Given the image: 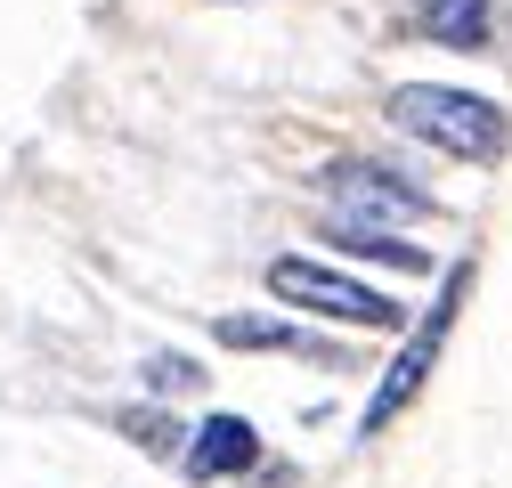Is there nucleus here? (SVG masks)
Listing matches in <instances>:
<instances>
[{"label": "nucleus", "mask_w": 512, "mask_h": 488, "mask_svg": "<svg viewBox=\"0 0 512 488\" xmlns=\"http://www.w3.org/2000/svg\"><path fill=\"white\" fill-rule=\"evenodd\" d=\"M391 131H407L415 147L431 155H456V163H496L512 122L496 98L480 90H456V82H399L391 90Z\"/></svg>", "instance_id": "1"}, {"label": "nucleus", "mask_w": 512, "mask_h": 488, "mask_svg": "<svg viewBox=\"0 0 512 488\" xmlns=\"http://www.w3.org/2000/svg\"><path fill=\"white\" fill-rule=\"evenodd\" d=\"M464 293H472V261H456V269H439V293H431V310L407 326V342H399V358L382 366V383L366 391V407H358V440H382L391 423L423 399V383H431V366H439V350H447V334H456V310H464Z\"/></svg>", "instance_id": "2"}, {"label": "nucleus", "mask_w": 512, "mask_h": 488, "mask_svg": "<svg viewBox=\"0 0 512 488\" xmlns=\"http://www.w3.org/2000/svg\"><path fill=\"white\" fill-rule=\"evenodd\" d=\"M269 293L285 310H309V318H334V326H366V334H391L407 326V301H391L382 285L334 269V261H309V253H277L269 261Z\"/></svg>", "instance_id": "3"}, {"label": "nucleus", "mask_w": 512, "mask_h": 488, "mask_svg": "<svg viewBox=\"0 0 512 488\" xmlns=\"http://www.w3.org/2000/svg\"><path fill=\"white\" fill-rule=\"evenodd\" d=\"M317 196L334 204L342 228H382V236H399L415 220H431V196L415 188V179H399L391 163H366V155H342L317 171Z\"/></svg>", "instance_id": "4"}, {"label": "nucleus", "mask_w": 512, "mask_h": 488, "mask_svg": "<svg viewBox=\"0 0 512 488\" xmlns=\"http://www.w3.org/2000/svg\"><path fill=\"white\" fill-rule=\"evenodd\" d=\"M261 464V432H252L244 415H204L196 432H187V448H179V472L187 480H236V472H252Z\"/></svg>", "instance_id": "5"}, {"label": "nucleus", "mask_w": 512, "mask_h": 488, "mask_svg": "<svg viewBox=\"0 0 512 488\" xmlns=\"http://www.w3.org/2000/svg\"><path fill=\"white\" fill-rule=\"evenodd\" d=\"M423 33H431L439 49L488 57V41H496V0H423Z\"/></svg>", "instance_id": "6"}, {"label": "nucleus", "mask_w": 512, "mask_h": 488, "mask_svg": "<svg viewBox=\"0 0 512 488\" xmlns=\"http://www.w3.org/2000/svg\"><path fill=\"white\" fill-rule=\"evenodd\" d=\"M326 236L342 244L350 261H382V269H407V277H423V269H431V253H423V244H407V236H382V228H342V220H334Z\"/></svg>", "instance_id": "7"}, {"label": "nucleus", "mask_w": 512, "mask_h": 488, "mask_svg": "<svg viewBox=\"0 0 512 488\" xmlns=\"http://www.w3.org/2000/svg\"><path fill=\"white\" fill-rule=\"evenodd\" d=\"M212 334H220L228 350H301V358H317V342H309L301 326H285V318H244V310H228V318H212Z\"/></svg>", "instance_id": "8"}, {"label": "nucleus", "mask_w": 512, "mask_h": 488, "mask_svg": "<svg viewBox=\"0 0 512 488\" xmlns=\"http://www.w3.org/2000/svg\"><path fill=\"white\" fill-rule=\"evenodd\" d=\"M139 375H147V399H171V391H196V383H204V366L187 358V350H155Z\"/></svg>", "instance_id": "9"}, {"label": "nucleus", "mask_w": 512, "mask_h": 488, "mask_svg": "<svg viewBox=\"0 0 512 488\" xmlns=\"http://www.w3.org/2000/svg\"><path fill=\"white\" fill-rule=\"evenodd\" d=\"M122 432H139V448H147L155 464H171V456L187 448V432H179V423H163V415H147V407H131V415H122Z\"/></svg>", "instance_id": "10"}]
</instances>
